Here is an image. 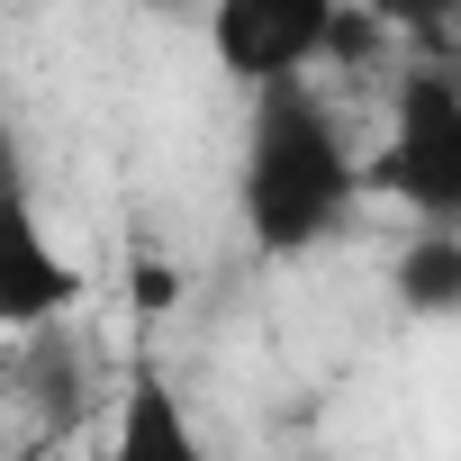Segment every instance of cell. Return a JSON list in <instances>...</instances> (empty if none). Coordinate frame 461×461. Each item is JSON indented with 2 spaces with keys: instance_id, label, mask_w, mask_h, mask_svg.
Returning a JSON list of instances; mask_svg holds the SVG:
<instances>
[{
  "instance_id": "cell-9",
  "label": "cell",
  "mask_w": 461,
  "mask_h": 461,
  "mask_svg": "<svg viewBox=\"0 0 461 461\" xmlns=\"http://www.w3.org/2000/svg\"><path fill=\"white\" fill-rule=\"evenodd\" d=\"M10 181H19V163H10V145H0V190H10Z\"/></svg>"
},
{
  "instance_id": "cell-2",
  "label": "cell",
  "mask_w": 461,
  "mask_h": 461,
  "mask_svg": "<svg viewBox=\"0 0 461 461\" xmlns=\"http://www.w3.org/2000/svg\"><path fill=\"white\" fill-rule=\"evenodd\" d=\"M362 190L407 199L425 226H461V73L407 64L389 109V154L362 163Z\"/></svg>"
},
{
  "instance_id": "cell-1",
  "label": "cell",
  "mask_w": 461,
  "mask_h": 461,
  "mask_svg": "<svg viewBox=\"0 0 461 461\" xmlns=\"http://www.w3.org/2000/svg\"><path fill=\"white\" fill-rule=\"evenodd\" d=\"M362 199V154L344 145V118L326 109L317 82H263L245 100V163H236V208L245 236L272 263L317 254Z\"/></svg>"
},
{
  "instance_id": "cell-6",
  "label": "cell",
  "mask_w": 461,
  "mask_h": 461,
  "mask_svg": "<svg viewBox=\"0 0 461 461\" xmlns=\"http://www.w3.org/2000/svg\"><path fill=\"white\" fill-rule=\"evenodd\" d=\"M10 389H19V407H28L46 434H73V425H82V353H73V335H64V326L19 335Z\"/></svg>"
},
{
  "instance_id": "cell-3",
  "label": "cell",
  "mask_w": 461,
  "mask_h": 461,
  "mask_svg": "<svg viewBox=\"0 0 461 461\" xmlns=\"http://www.w3.org/2000/svg\"><path fill=\"white\" fill-rule=\"evenodd\" d=\"M208 55L245 91L308 82V64L335 55V0H217L208 10Z\"/></svg>"
},
{
  "instance_id": "cell-8",
  "label": "cell",
  "mask_w": 461,
  "mask_h": 461,
  "mask_svg": "<svg viewBox=\"0 0 461 461\" xmlns=\"http://www.w3.org/2000/svg\"><path fill=\"white\" fill-rule=\"evenodd\" d=\"M127 290H136V317H163V308H181V263H163V254H145L136 245V263H127Z\"/></svg>"
},
{
  "instance_id": "cell-10",
  "label": "cell",
  "mask_w": 461,
  "mask_h": 461,
  "mask_svg": "<svg viewBox=\"0 0 461 461\" xmlns=\"http://www.w3.org/2000/svg\"><path fill=\"white\" fill-rule=\"evenodd\" d=\"M0 461H10V452H0Z\"/></svg>"
},
{
  "instance_id": "cell-7",
  "label": "cell",
  "mask_w": 461,
  "mask_h": 461,
  "mask_svg": "<svg viewBox=\"0 0 461 461\" xmlns=\"http://www.w3.org/2000/svg\"><path fill=\"white\" fill-rule=\"evenodd\" d=\"M389 290L407 317H452L461 308V226H416L389 263Z\"/></svg>"
},
{
  "instance_id": "cell-4",
  "label": "cell",
  "mask_w": 461,
  "mask_h": 461,
  "mask_svg": "<svg viewBox=\"0 0 461 461\" xmlns=\"http://www.w3.org/2000/svg\"><path fill=\"white\" fill-rule=\"evenodd\" d=\"M82 299V272L73 254L46 236V217L28 199V181L0 190V335H37V326H64Z\"/></svg>"
},
{
  "instance_id": "cell-5",
  "label": "cell",
  "mask_w": 461,
  "mask_h": 461,
  "mask_svg": "<svg viewBox=\"0 0 461 461\" xmlns=\"http://www.w3.org/2000/svg\"><path fill=\"white\" fill-rule=\"evenodd\" d=\"M109 461H208L172 371L154 353H127V389H118V434H109Z\"/></svg>"
}]
</instances>
